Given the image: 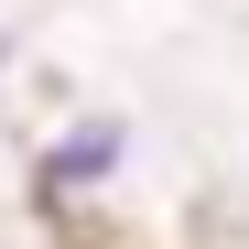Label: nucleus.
<instances>
[{"instance_id":"nucleus-1","label":"nucleus","mask_w":249,"mask_h":249,"mask_svg":"<svg viewBox=\"0 0 249 249\" xmlns=\"http://www.w3.org/2000/svg\"><path fill=\"white\" fill-rule=\"evenodd\" d=\"M108 152H119V130H98V141H65V152L44 162V184H76V174H98Z\"/></svg>"}]
</instances>
